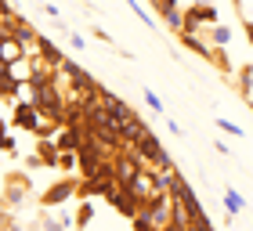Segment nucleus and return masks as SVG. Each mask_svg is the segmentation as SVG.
<instances>
[{
    "instance_id": "obj_1",
    "label": "nucleus",
    "mask_w": 253,
    "mask_h": 231,
    "mask_svg": "<svg viewBox=\"0 0 253 231\" xmlns=\"http://www.w3.org/2000/svg\"><path fill=\"white\" fill-rule=\"evenodd\" d=\"M170 199H174V206H181V210H188L195 221L203 217V206L199 199H195V192H192V184L181 177V173H174V181H170Z\"/></svg>"
},
{
    "instance_id": "obj_2",
    "label": "nucleus",
    "mask_w": 253,
    "mask_h": 231,
    "mask_svg": "<svg viewBox=\"0 0 253 231\" xmlns=\"http://www.w3.org/2000/svg\"><path fill=\"white\" fill-rule=\"evenodd\" d=\"M199 26H217V7L210 0H199L185 11V29L188 33H199Z\"/></svg>"
},
{
    "instance_id": "obj_3",
    "label": "nucleus",
    "mask_w": 253,
    "mask_h": 231,
    "mask_svg": "<svg viewBox=\"0 0 253 231\" xmlns=\"http://www.w3.org/2000/svg\"><path fill=\"white\" fill-rule=\"evenodd\" d=\"M73 195H80V181H73V177H62V181H54L47 192L40 195V206H62V202H69Z\"/></svg>"
},
{
    "instance_id": "obj_4",
    "label": "nucleus",
    "mask_w": 253,
    "mask_h": 231,
    "mask_svg": "<svg viewBox=\"0 0 253 231\" xmlns=\"http://www.w3.org/2000/svg\"><path fill=\"white\" fill-rule=\"evenodd\" d=\"M26 195H29V177L22 170L7 173V177H4V199H0V202H4V206H22Z\"/></svg>"
},
{
    "instance_id": "obj_5",
    "label": "nucleus",
    "mask_w": 253,
    "mask_h": 231,
    "mask_svg": "<svg viewBox=\"0 0 253 231\" xmlns=\"http://www.w3.org/2000/svg\"><path fill=\"white\" fill-rule=\"evenodd\" d=\"M105 199L116 206V213H120V217H126V221H134V217H137V202L130 199V195H126V188H120V184H112Z\"/></svg>"
},
{
    "instance_id": "obj_6",
    "label": "nucleus",
    "mask_w": 253,
    "mask_h": 231,
    "mask_svg": "<svg viewBox=\"0 0 253 231\" xmlns=\"http://www.w3.org/2000/svg\"><path fill=\"white\" fill-rule=\"evenodd\" d=\"M26 47L15 40V37H0V65H7V69H15L18 62H26Z\"/></svg>"
},
{
    "instance_id": "obj_7",
    "label": "nucleus",
    "mask_w": 253,
    "mask_h": 231,
    "mask_svg": "<svg viewBox=\"0 0 253 231\" xmlns=\"http://www.w3.org/2000/svg\"><path fill=\"white\" fill-rule=\"evenodd\" d=\"M15 123L22 126V130H33L37 134V126H40V112L33 101H15Z\"/></svg>"
},
{
    "instance_id": "obj_8",
    "label": "nucleus",
    "mask_w": 253,
    "mask_h": 231,
    "mask_svg": "<svg viewBox=\"0 0 253 231\" xmlns=\"http://www.w3.org/2000/svg\"><path fill=\"white\" fill-rule=\"evenodd\" d=\"M18 90H22V83H18V79H15V69H7V65H0V98H15L18 94Z\"/></svg>"
},
{
    "instance_id": "obj_9",
    "label": "nucleus",
    "mask_w": 253,
    "mask_h": 231,
    "mask_svg": "<svg viewBox=\"0 0 253 231\" xmlns=\"http://www.w3.org/2000/svg\"><path fill=\"white\" fill-rule=\"evenodd\" d=\"M177 40L185 43L188 51H195V54H203V58H210V43H206V40L199 37V33H188V29H181V33H177Z\"/></svg>"
},
{
    "instance_id": "obj_10",
    "label": "nucleus",
    "mask_w": 253,
    "mask_h": 231,
    "mask_svg": "<svg viewBox=\"0 0 253 231\" xmlns=\"http://www.w3.org/2000/svg\"><path fill=\"white\" fill-rule=\"evenodd\" d=\"M37 155H40V163H43V166H58V148H54V141H51V137H40Z\"/></svg>"
},
{
    "instance_id": "obj_11",
    "label": "nucleus",
    "mask_w": 253,
    "mask_h": 231,
    "mask_svg": "<svg viewBox=\"0 0 253 231\" xmlns=\"http://www.w3.org/2000/svg\"><path fill=\"white\" fill-rule=\"evenodd\" d=\"M224 210H228V217H239V213L246 210V199L235 188H224Z\"/></svg>"
},
{
    "instance_id": "obj_12",
    "label": "nucleus",
    "mask_w": 253,
    "mask_h": 231,
    "mask_svg": "<svg viewBox=\"0 0 253 231\" xmlns=\"http://www.w3.org/2000/svg\"><path fill=\"white\" fill-rule=\"evenodd\" d=\"M90 221H94V202L84 199V202H80V210H76V217H73V228H87Z\"/></svg>"
},
{
    "instance_id": "obj_13",
    "label": "nucleus",
    "mask_w": 253,
    "mask_h": 231,
    "mask_svg": "<svg viewBox=\"0 0 253 231\" xmlns=\"http://www.w3.org/2000/svg\"><path fill=\"white\" fill-rule=\"evenodd\" d=\"M210 47H228V40H232V29L228 26H210Z\"/></svg>"
},
{
    "instance_id": "obj_14",
    "label": "nucleus",
    "mask_w": 253,
    "mask_h": 231,
    "mask_svg": "<svg viewBox=\"0 0 253 231\" xmlns=\"http://www.w3.org/2000/svg\"><path fill=\"white\" fill-rule=\"evenodd\" d=\"M210 62H213L217 69H221L224 76H232V73H235L232 62H228V54H224V47H210Z\"/></svg>"
},
{
    "instance_id": "obj_15",
    "label": "nucleus",
    "mask_w": 253,
    "mask_h": 231,
    "mask_svg": "<svg viewBox=\"0 0 253 231\" xmlns=\"http://www.w3.org/2000/svg\"><path fill=\"white\" fill-rule=\"evenodd\" d=\"M126 7H130V11H134V15H137V18H141V22H145V26H148V29H156V18H152V15H148V11H145L141 4H137V0H126Z\"/></svg>"
},
{
    "instance_id": "obj_16",
    "label": "nucleus",
    "mask_w": 253,
    "mask_h": 231,
    "mask_svg": "<svg viewBox=\"0 0 253 231\" xmlns=\"http://www.w3.org/2000/svg\"><path fill=\"white\" fill-rule=\"evenodd\" d=\"M80 166V155L76 152H58V170H69V173H73Z\"/></svg>"
},
{
    "instance_id": "obj_17",
    "label": "nucleus",
    "mask_w": 253,
    "mask_h": 231,
    "mask_svg": "<svg viewBox=\"0 0 253 231\" xmlns=\"http://www.w3.org/2000/svg\"><path fill=\"white\" fill-rule=\"evenodd\" d=\"M145 101H148V109H156V116H167V109H163V98H159L156 90H145Z\"/></svg>"
},
{
    "instance_id": "obj_18",
    "label": "nucleus",
    "mask_w": 253,
    "mask_h": 231,
    "mask_svg": "<svg viewBox=\"0 0 253 231\" xmlns=\"http://www.w3.org/2000/svg\"><path fill=\"white\" fill-rule=\"evenodd\" d=\"M217 126H221V130H224L228 137H246V134H243V126L232 123V119H217Z\"/></svg>"
},
{
    "instance_id": "obj_19",
    "label": "nucleus",
    "mask_w": 253,
    "mask_h": 231,
    "mask_svg": "<svg viewBox=\"0 0 253 231\" xmlns=\"http://www.w3.org/2000/svg\"><path fill=\"white\" fill-rule=\"evenodd\" d=\"M0 152H11V155L18 152V145H15V137H11V134H4V137H0Z\"/></svg>"
},
{
    "instance_id": "obj_20",
    "label": "nucleus",
    "mask_w": 253,
    "mask_h": 231,
    "mask_svg": "<svg viewBox=\"0 0 253 231\" xmlns=\"http://www.w3.org/2000/svg\"><path fill=\"white\" fill-rule=\"evenodd\" d=\"M69 47H73V51H84V47H87V40L80 37V33H69Z\"/></svg>"
},
{
    "instance_id": "obj_21",
    "label": "nucleus",
    "mask_w": 253,
    "mask_h": 231,
    "mask_svg": "<svg viewBox=\"0 0 253 231\" xmlns=\"http://www.w3.org/2000/svg\"><path fill=\"white\" fill-rule=\"evenodd\" d=\"M0 231H22V228H18V224H15V221H11V217L4 213V217H0Z\"/></svg>"
},
{
    "instance_id": "obj_22",
    "label": "nucleus",
    "mask_w": 253,
    "mask_h": 231,
    "mask_svg": "<svg viewBox=\"0 0 253 231\" xmlns=\"http://www.w3.org/2000/svg\"><path fill=\"white\" fill-rule=\"evenodd\" d=\"M163 119H167V126H170V130H174L177 137H185V130H181V123H177V119H170V116H163Z\"/></svg>"
},
{
    "instance_id": "obj_23",
    "label": "nucleus",
    "mask_w": 253,
    "mask_h": 231,
    "mask_svg": "<svg viewBox=\"0 0 253 231\" xmlns=\"http://www.w3.org/2000/svg\"><path fill=\"white\" fill-rule=\"evenodd\" d=\"M213 148H217L221 155H232V148H228V141H213Z\"/></svg>"
},
{
    "instance_id": "obj_24",
    "label": "nucleus",
    "mask_w": 253,
    "mask_h": 231,
    "mask_svg": "<svg viewBox=\"0 0 253 231\" xmlns=\"http://www.w3.org/2000/svg\"><path fill=\"white\" fill-rule=\"evenodd\" d=\"M94 37H98L101 43H112V33H105V29H94Z\"/></svg>"
},
{
    "instance_id": "obj_25",
    "label": "nucleus",
    "mask_w": 253,
    "mask_h": 231,
    "mask_svg": "<svg viewBox=\"0 0 253 231\" xmlns=\"http://www.w3.org/2000/svg\"><path fill=\"white\" fill-rule=\"evenodd\" d=\"M26 166H29V170H37V166H43V163H40V155H37V152H33V155L26 159Z\"/></svg>"
},
{
    "instance_id": "obj_26",
    "label": "nucleus",
    "mask_w": 253,
    "mask_h": 231,
    "mask_svg": "<svg viewBox=\"0 0 253 231\" xmlns=\"http://www.w3.org/2000/svg\"><path fill=\"white\" fill-rule=\"evenodd\" d=\"M58 221H62L65 228H73V213H69V210H62V213H58Z\"/></svg>"
},
{
    "instance_id": "obj_27",
    "label": "nucleus",
    "mask_w": 253,
    "mask_h": 231,
    "mask_svg": "<svg viewBox=\"0 0 253 231\" xmlns=\"http://www.w3.org/2000/svg\"><path fill=\"white\" fill-rule=\"evenodd\" d=\"M243 33H246V40H250V47H253V22H243Z\"/></svg>"
},
{
    "instance_id": "obj_28",
    "label": "nucleus",
    "mask_w": 253,
    "mask_h": 231,
    "mask_svg": "<svg viewBox=\"0 0 253 231\" xmlns=\"http://www.w3.org/2000/svg\"><path fill=\"white\" fill-rule=\"evenodd\" d=\"M7 134V119H0V137H4Z\"/></svg>"
},
{
    "instance_id": "obj_29",
    "label": "nucleus",
    "mask_w": 253,
    "mask_h": 231,
    "mask_svg": "<svg viewBox=\"0 0 253 231\" xmlns=\"http://www.w3.org/2000/svg\"><path fill=\"white\" fill-rule=\"evenodd\" d=\"M134 231H148V228H145V224H137V221H134Z\"/></svg>"
}]
</instances>
